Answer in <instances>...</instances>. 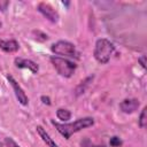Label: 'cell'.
I'll list each match as a JSON object with an SVG mask.
<instances>
[{"label":"cell","mask_w":147,"mask_h":147,"mask_svg":"<svg viewBox=\"0 0 147 147\" xmlns=\"http://www.w3.org/2000/svg\"><path fill=\"white\" fill-rule=\"evenodd\" d=\"M80 146L82 147H105V146H100V145H94L90 139H84V140H82V142H80Z\"/></svg>","instance_id":"13"},{"label":"cell","mask_w":147,"mask_h":147,"mask_svg":"<svg viewBox=\"0 0 147 147\" xmlns=\"http://www.w3.org/2000/svg\"><path fill=\"white\" fill-rule=\"evenodd\" d=\"M138 62L141 64L144 69H146V55H141L140 57H138Z\"/></svg>","instance_id":"17"},{"label":"cell","mask_w":147,"mask_h":147,"mask_svg":"<svg viewBox=\"0 0 147 147\" xmlns=\"http://www.w3.org/2000/svg\"><path fill=\"white\" fill-rule=\"evenodd\" d=\"M140 102L138 99H124L119 103V109L125 114H132L138 110Z\"/></svg>","instance_id":"8"},{"label":"cell","mask_w":147,"mask_h":147,"mask_svg":"<svg viewBox=\"0 0 147 147\" xmlns=\"http://www.w3.org/2000/svg\"><path fill=\"white\" fill-rule=\"evenodd\" d=\"M36 130H37V133L39 134V137H40V138H41V140L46 144V146H47V147H59V146H57V144H56V142L51 138V136L47 133V131H46L42 126L37 125Z\"/></svg>","instance_id":"10"},{"label":"cell","mask_w":147,"mask_h":147,"mask_svg":"<svg viewBox=\"0 0 147 147\" xmlns=\"http://www.w3.org/2000/svg\"><path fill=\"white\" fill-rule=\"evenodd\" d=\"M5 145L7 147H21L16 141H14L11 138H5Z\"/></svg>","instance_id":"15"},{"label":"cell","mask_w":147,"mask_h":147,"mask_svg":"<svg viewBox=\"0 0 147 147\" xmlns=\"http://www.w3.org/2000/svg\"><path fill=\"white\" fill-rule=\"evenodd\" d=\"M51 123L62 137H64L65 139H70V137L74 133H77L84 129H87V127L94 125V118L93 117H82V118L76 119L72 123H59V122H55L52 119Z\"/></svg>","instance_id":"1"},{"label":"cell","mask_w":147,"mask_h":147,"mask_svg":"<svg viewBox=\"0 0 147 147\" xmlns=\"http://www.w3.org/2000/svg\"><path fill=\"white\" fill-rule=\"evenodd\" d=\"M146 107L145 108H142V110H141V113H140V115H139V119H138V124H139V126L141 127V129H145L146 127V125H147V117H146Z\"/></svg>","instance_id":"12"},{"label":"cell","mask_w":147,"mask_h":147,"mask_svg":"<svg viewBox=\"0 0 147 147\" xmlns=\"http://www.w3.org/2000/svg\"><path fill=\"white\" fill-rule=\"evenodd\" d=\"M0 26H1V22H0Z\"/></svg>","instance_id":"19"},{"label":"cell","mask_w":147,"mask_h":147,"mask_svg":"<svg viewBox=\"0 0 147 147\" xmlns=\"http://www.w3.org/2000/svg\"><path fill=\"white\" fill-rule=\"evenodd\" d=\"M20 48V44L15 39H0V49L6 53H15Z\"/></svg>","instance_id":"9"},{"label":"cell","mask_w":147,"mask_h":147,"mask_svg":"<svg viewBox=\"0 0 147 147\" xmlns=\"http://www.w3.org/2000/svg\"><path fill=\"white\" fill-rule=\"evenodd\" d=\"M6 77H7V80L9 82V84H10V86L13 87V91H14V93H15V96H16L17 101H18L22 106H24V107L28 106V105H29V99H28V95L25 94L24 90L22 88V86L17 83V80H16L11 75H7Z\"/></svg>","instance_id":"5"},{"label":"cell","mask_w":147,"mask_h":147,"mask_svg":"<svg viewBox=\"0 0 147 147\" xmlns=\"http://www.w3.org/2000/svg\"><path fill=\"white\" fill-rule=\"evenodd\" d=\"M52 53L56 56H68V57H78V53L72 42L67 40H59L51 46Z\"/></svg>","instance_id":"4"},{"label":"cell","mask_w":147,"mask_h":147,"mask_svg":"<svg viewBox=\"0 0 147 147\" xmlns=\"http://www.w3.org/2000/svg\"><path fill=\"white\" fill-rule=\"evenodd\" d=\"M114 51H115V46L110 40L106 38H100L95 41L93 55H94V59L99 63L106 64L109 62L110 56L113 55Z\"/></svg>","instance_id":"2"},{"label":"cell","mask_w":147,"mask_h":147,"mask_svg":"<svg viewBox=\"0 0 147 147\" xmlns=\"http://www.w3.org/2000/svg\"><path fill=\"white\" fill-rule=\"evenodd\" d=\"M41 101H42V103H45V105H51V99L48 98V96H45V95H41Z\"/></svg>","instance_id":"18"},{"label":"cell","mask_w":147,"mask_h":147,"mask_svg":"<svg viewBox=\"0 0 147 147\" xmlns=\"http://www.w3.org/2000/svg\"><path fill=\"white\" fill-rule=\"evenodd\" d=\"M56 117H57L59 119H61L62 122H67V121H69V119L71 118V113H70V110H68V109L59 108V109L56 110Z\"/></svg>","instance_id":"11"},{"label":"cell","mask_w":147,"mask_h":147,"mask_svg":"<svg viewBox=\"0 0 147 147\" xmlns=\"http://www.w3.org/2000/svg\"><path fill=\"white\" fill-rule=\"evenodd\" d=\"M49 61L51 63L53 64L54 69L56 70V72L62 76V77H65V78H70L76 69H77V64L68 59H64V57H61V56H56V55H53L49 57Z\"/></svg>","instance_id":"3"},{"label":"cell","mask_w":147,"mask_h":147,"mask_svg":"<svg viewBox=\"0 0 147 147\" xmlns=\"http://www.w3.org/2000/svg\"><path fill=\"white\" fill-rule=\"evenodd\" d=\"M37 9L38 11L46 18L51 23H57L60 16H59V13L56 9H54L49 3H46V2H39L38 6H37Z\"/></svg>","instance_id":"6"},{"label":"cell","mask_w":147,"mask_h":147,"mask_svg":"<svg viewBox=\"0 0 147 147\" xmlns=\"http://www.w3.org/2000/svg\"><path fill=\"white\" fill-rule=\"evenodd\" d=\"M8 6H9V1H7V0H0V11H5Z\"/></svg>","instance_id":"16"},{"label":"cell","mask_w":147,"mask_h":147,"mask_svg":"<svg viewBox=\"0 0 147 147\" xmlns=\"http://www.w3.org/2000/svg\"><path fill=\"white\" fill-rule=\"evenodd\" d=\"M109 144L111 147H119L122 145V140L118 137H111L109 140Z\"/></svg>","instance_id":"14"},{"label":"cell","mask_w":147,"mask_h":147,"mask_svg":"<svg viewBox=\"0 0 147 147\" xmlns=\"http://www.w3.org/2000/svg\"><path fill=\"white\" fill-rule=\"evenodd\" d=\"M14 63L17 68H21V69H28L30 70L32 74H37L38 70H39V65L32 61V60H29V59H24V57H15L14 60Z\"/></svg>","instance_id":"7"}]
</instances>
